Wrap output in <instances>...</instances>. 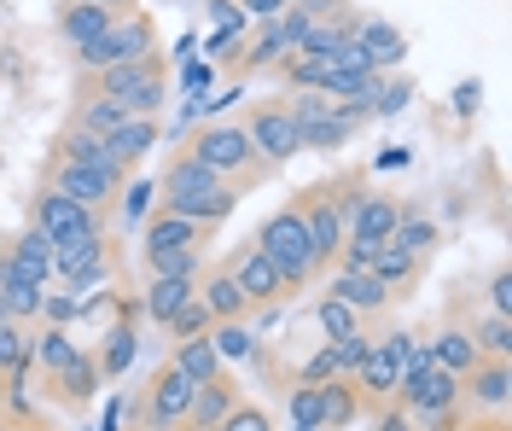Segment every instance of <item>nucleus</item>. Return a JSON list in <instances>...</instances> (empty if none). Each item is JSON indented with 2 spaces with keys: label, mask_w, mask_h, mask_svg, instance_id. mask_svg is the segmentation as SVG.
<instances>
[{
  "label": "nucleus",
  "mask_w": 512,
  "mask_h": 431,
  "mask_svg": "<svg viewBox=\"0 0 512 431\" xmlns=\"http://www.w3.org/2000/svg\"><path fill=\"white\" fill-rule=\"evenodd\" d=\"M181 152H187V158H198V164H210L227 187L239 193V199H245V193H256L262 181H274V169L256 158V146H251V134H245V123H239V117H222V123H198V129H187Z\"/></svg>",
  "instance_id": "f257e3e1"
},
{
  "label": "nucleus",
  "mask_w": 512,
  "mask_h": 431,
  "mask_svg": "<svg viewBox=\"0 0 512 431\" xmlns=\"http://www.w3.org/2000/svg\"><path fill=\"white\" fill-rule=\"evenodd\" d=\"M76 94L117 100L123 117H158L163 100H169V65H163V53H152V59H128V65L111 70H82Z\"/></svg>",
  "instance_id": "f03ea898"
},
{
  "label": "nucleus",
  "mask_w": 512,
  "mask_h": 431,
  "mask_svg": "<svg viewBox=\"0 0 512 431\" xmlns=\"http://www.w3.org/2000/svg\"><path fill=\"white\" fill-rule=\"evenodd\" d=\"M256 251L274 263V274L286 280V292H309L320 280V263H315V245H309V228H303V210L297 199H286V210H274L251 239Z\"/></svg>",
  "instance_id": "7ed1b4c3"
},
{
  "label": "nucleus",
  "mask_w": 512,
  "mask_h": 431,
  "mask_svg": "<svg viewBox=\"0 0 512 431\" xmlns=\"http://www.w3.org/2000/svg\"><path fill=\"white\" fill-rule=\"evenodd\" d=\"M158 53V24H152V12H117L111 18V30L94 35L88 47H76V65L82 70H111V65H128V59H152Z\"/></svg>",
  "instance_id": "20e7f679"
},
{
  "label": "nucleus",
  "mask_w": 512,
  "mask_h": 431,
  "mask_svg": "<svg viewBox=\"0 0 512 431\" xmlns=\"http://www.w3.org/2000/svg\"><path fill=\"white\" fill-rule=\"evenodd\" d=\"M245 134H251V146H256V158L268 169H286L297 152H303V140H297V123H291V111L286 100H256L245 105Z\"/></svg>",
  "instance_id": "39448f33"
},
{
  "label": "nucleus",
  "mask_w": 512,
  "mask_h": 431,
  "mask_svg": "<svg viewBox=\"0 0 512 431\" xmlns=\"http://www.w3.org/2000/svg\"><path fill=\"white\" fill-rule=\"evenodd\" d=\"M390 402H396V408H408V414L454 408V402H460V379L431 362V350H414V362L402 367V379H396V397H390Z\"/></svg>",
  "instance_id": "423d86ee"
},
{
  "label": "nucleus",
  "mask_w": 512,
  "mask_h": 431,
  "mask_svg": "<svg viewBox=\"0 0 512 431\" xmlns=\"http://www.w3.org/2000/svg\"><path fill=\"white\" fill-rule=\"evenodd\" d=\"M30 228H41L47 239H53V251H59V245H70V239H99V233H105V216L82 210L76 199H64V193H53V187H41V193L30 199Z\"/></svg>",
  "instance_id": "0eeeda50"
},
{
  "label": "nucleus",
  "mask_w": 512,
  "mask_h": 431,
  "mask_svg": "<svg viewBox=\"0 0 512 431\" xmlns=\"http://www.w3.org/2000/svg\"><path fill=\"white\" fill-rule=\"evenodd\" d=\"M187 402H192V385L175 373V367L163 362L152 379H146V391H140V420H134V431H181V420H187Z\"/></svg>",
  "instance_id": "6e6552de"
},
{
  "label": "nucleus",
  "mask_w": 512,
  "mask_h": 431,
  "mask_svg": "<svg viewBox=\"0 0 512 431\" xmlns=\"http://www.w3.org/2000/svg\"><path fill=\"white\" fill-rule=\"evenodd\" d=\"M297 210H303V228H309V245H315V263L320 274L338 263V251H344V216H338V204H332V187L315 181V187H303L297 193Z\"/></svg>",
  "instance_id": "1a4fd4ad"
},
{
  "label": "nucleus",
  "mask_w": 512,
  "mask_h": 431,
  "mask_svg": "<svg viewBox=\"0 0 512 431\" xmlns=\"http://www.w3.org/2000/svg\"><path fill=\"white\" fill-rule=\"evenodd\" d=\"M222 268L233 274V286H239V298L251 303V315H256V309H274L280 298H291V292H286V280L274 274V263H268V257L256 251L251 239H245V245H239V251H233V257H227Z\"/></svg>",
  "instance_id": "9d476101"
},
{
  "label": "nucleus",
  "mask_w": 512,
  "mask_h": 431,
  "mask_svg": "<svg viewBox=\"0 0 512 431\" xmlns=\"http://www.w3.org/2000/svg\"><path fill=\"white\" fill-rule=\"evenodd\" d=\"M53 280L64 286H76V292H94L111 280V239L99 233V239H70L53 251Z\"/></svg>",
  "instance_id": "9b49d317"
},
{
  "label": "nucleus",
  "mask_w": 512,
  "mask_h": 431,
  "mask_svg": "<svg viewBox=\"0 0 512 431\" xmlns=\"http://www.w3.org/2000/svg\"><path fill=\"white\" fill-rule=\"evenodd\" d=\"M47 187L64 193V199H76L82 210H94V216H111L128 181L117 187V181H105V175H94V169H82V164H47Z\"/></svg>",
  "instance_id": "f8f14e48"
},
{
  "label": "nucleus",
  "mask_w": 512,
  "mask_h": 431,
  "mask_svg": "<svg viewBox=\"0 0 512 431\" xmlns=\"http://www.w3.org/2000/svg\"><path fill=\"white\" fill-rule=\"evenodd\" d=\"M507 397H512V362H489L483 356L466 379H460V408L478 420V414H507Z\"/></svg>",
  "instance_id": "ddd939ff"
},
{
  "label": "nucleus",
  "mask_w": 512,
  "mask_h": 431,
  "mask_svg": "<svg viewBox=\"0 0 512 431\" xmlns=\"http://www.w3.org/2000/svg\"><path fill=\"white\" fill-rule=\"evenodd\" d=\"M140 245H187V251H210V245H216V228L158 204V210L140 222Z\"/></svg>",
  "instance_id": "4468645a"
},
{
  "label": "nucleus",
  "mask_w": 512,
  "mask_h": 431,
  "mask_svg": "<svg viewBox=\"0 0 512 431\" xmlns=\"http://www.w3.org/2000/svg\"><path fill=\"white\" fill-rule=\"evenodd\" d=\"M367 344H373L367 332H350V338H326V344H320L315 356L303 362V385H326V379H350V373H355V362L367 356Z\"/></svg>",
  "instance_id": "2eb2a0df"
},
{
  "label": "nucleus",
  "mask_w": 512,
  "mask_h": 431,
  "mask_svg": "<svg viewBox=\"0 0 512 431\" xmlns=\"http://www.w3.org/2000/svg\"><path fill=\"white\" fill-rule=\"evenodd\" d=\"M47 391H53V402H64V408H88L94 391H99V356L70 350V362L47 373Z\"/></svg>",
  "instance_id": "dca6fc26"
},
{
  "label": "nucleus",
  "mask_w": 512,
  "mask_h": 431,
  "mask_svg": "<svg viewBox=\"0 0 512 431\" xmlns=\"http://www.w3.org/2000/svg\"><path fill=\"white\" fill-rule=\"evenodd\" d=\"M239 402H245V397H239V385H233L227 373H222V379H210V385H192V402H187L181 431H216Z\"/></svg>",
  "instance_id": "f3484780"
},
{
  "label": "nucleus",
  "mask_w": 512,
  "mask_h": 431,
  "mask_svg": "<svg viewBox=\"0 0 512 431\" xmlns=\"http://www.w3.org/2000/svg\"><path fill=\"white\" fill-rule=\"evenodd\" d=\"M0 298L12 309V321H30V315H41V303H47V286H41L6 245H0Z\"/></svg>",
  "instance_id": "a211bd4d"
},
{
  "label": "nucleus",
  "mask_w": 512,
  "mask_h": 431,
  "mask_svg": "<svg viewBox=\"0 0 512 431\" xmlns=\"http://www.w3.org/2000/svg\"><path fill=\"white\" fill-rule=\"evenodd\" d=\"M326 298L350 303L355 315H379V309H390V292H384L367 268H326Z\"/></svg>",
  "instance_id": "6ab92c4d"
},
{
  "label": "nucleus",
  "mask_w": 512,
  "mask_h": 431,
  "mask_svg": "<svg viewBox=\"0 0 512 431\" xmlns=\"http://www.w3.org/2000/svg\"><path fill=\"white\" fill-rule=\"evenodd\" d=\"M53 164H82V169H94V175H105V181H117V187L128 181V169L111 164L105 140H94V134H82V129H70V123H64V134L53 140Z\"/></svg>",
  "instance_id": "aec40b11"
},
{
  "label": "nucleus",
  "mask_w": 512,
  "mask_h": 431,
  "mask_svg": "<svg viewBox=\"0 0 512 431\" xmlns=\"http://www.w3.org/2000/svg\"><path fill=\"white\" fill-rule=\"evenodd\" d=\"M361 414H367V402H361V391H355L350 379L315 385V431H350Z\"/></svg>",
  "instance_id": "412c9836"
},
{
  "label": "nucleus",
  "mask_w": 512,
  "mask_h": 431,
  "mask_svg": "<svg viewBox=\"0 0 512 431\" xmlns=\"http://www.w3.org/2000/svg\"><path fill=\"white\" fill-rule=\"evenodd\" d=\"M350 35L361 41V47H367V59H373V70H396L402 59H408V35L396 30L390 18H373V12L361 18V12H355Z\"/></svg>",
  "instance_id": "4be33fe9"
},
{
  "label": "nucleus",
  "mask_w": 512,
  "mask_h": 431,
  "mask_svg": "<svg viewBox=\"0 0 512 431\" xmlns=\"http://www.w3.org/2000/svg\"><path fill=\"white\" fill-rule=\"evenodd\" d=\"M198 303L210 309V321H251V303L239 298V286H233V274L222 263L216 268L204 263V274H198Z\"/></svg>",
  "instance_id": "5701e85b"
},
{
  "label": "nucleus",
  "mask_w": 512,
  "mask_h": 431,
  "mask_svg": "<svg viewBox=\"0 0 512 431\" xmlns=\"http://www.w3.org/2000/svg\"><path fill=\"white\" fill-rule=\"evenodd\" d=\"M152 146H158V117H123L117 129L105 134V152H111L117 169H134Z\"/></svg>",
  "instance_id": "b1692460"
},
{
  "label": "nucleus",
  "mask_w": 512,
  "mask_h": 431,
  "mask_svg": "<svg viewBox=\"0 0 512 431\" xmlns=\"http://www.w3.org/2000/svg\"><path fill=\"white\" fill-rule=\"evenodd\" d=\"M169 367H175L187 385H210V379H222L227 373V362L216 356V344H210V332H204V338H175Z\"/></svg>",
  "instance_id": "393cba45"
},
{
  "label": "nucleus",
  "mask_w": 512,
  "mask_h": 431,
  "mask_svg": "<svg viewBox=\"0 0 512 431\" xmlns=\"http://www.w3.org/2000/svg\"><path fill=\"white\" fill-rule=\"evenodd\" d=\"M140 268L146 280H192L204 274V251H187V245H140Z\"/></svg>",
  "instance_id": "a878e982"
},
{
  "label": "nucleus",
  "mask_w": 512,
  "mask_h": 431,
  "mask_svg": "<svg viewBox=\"0 0 512 431\" xmlns=\"http://www.w3.org/2000/svg\"><path fill=\"white\" fill-rule=\"evenodd\" d=\"M111 18H117L111 6H94V0H64V12H59V35L70 41V53H76V47H88L94 35L111 30Z\"/></svg>",
  "instance_id": "bb28decb"
},
{
  "label": "nucleus",
  "mask_w": 512,
  "mask_h": 431,
  "mask_svg": "<svg viewBox=\"0 0 512 431\" xmlns=\"http://www.w3.org/2000/svg\"><path fill=\"white\" fill-rule=\"evenodd\" d=\"M192 280H146V292H140V315L152 321V327H169L181 309L192 303Z\"/></svg>",
  "instance_id": "cd10ccee"
},
{
  "label": "nucleus",
  "mask_w": 512,
  "mask_h": 431,
  "mask_svg": "<svg viewBox=\"0 0 512 431\" xmlns=\"http://www.w3.org/2000/svg\"><path fill=\"white\" fill-rule=\"evenodd\" d=\"M425 350H431V362L443 367V373H454V379H466V373H472V367L483 362L478 344H472V332H466V327H443L437 338H431V344H425Z\"/></svg>",
  "instance_id": "c85d7f7f"
},
{
  "label": "nucleus",
  "mask_w": 512,
  "mask_h": 431,
  "mask_svg": "<svg viewBox=\"0 0 512 431\" xmlns=\"http://www.w3.org/2000/svg\"><path fill=\"white\" fill-rule=\"evenodd\" d=\"M437 222L425 216V210H414V204H402V222H396V233H390V245L396 251H408V257H419V263H431V251H437Z\"/></svg>",
  "instance_id": "c756f323"
},
{
  "label": "nucleus",
  "mask_w": 512,
  "mask_h": 431,
  "mask_svg": "<svg viewBox=\"0 0 512 431\" xmlns=\"http://www.w3.org/2000/svg\"><path fill=\"white\" fill-rule=\"evenodd\" d=\"M123 123V105L117 100H94V94H76V105H70V129L94 134V140H105V134Z\"/></svg>",
  "instance_id": "7c9ffc66"
},
{
  "label": "nucleus",
  "mask_w": 512,
  "mask_h": 431,
  "mask_svg": "<svg viewBox=\"0 0 512 431\" xmlns=\"http://www.w3.org/2000/svg\"><path fill=\"white\" fill-rule=\"evenodd\" d=\"M419 257H408V251H396V245H379V257H373V268H367V274H373V280H379L384 292H390V298H396V292H402V286H414L419 280Z\"/></svg>",
  "instance_id": "2f4dec72"
},
{
  "label": "nucleus",
  "mask_w": 512,
  "mask_h": 431,
  "mask_svg": "<svg viewBox=\"0 0 512 431\" xmlns=\"http://www.w3.org/2000/svg\"><path fill=\"white\" fill-rule=\"evenodd\" d=\"M6 251H12L18 263L30 268V274L41 280V286L53 280V239H47L41 228H30V222H24V233H18V239H6Z\"/></svg>",
  "instance_id": "473e14b6"
},
{
  "label": "nucleus",
  "mask_w": 512,
  "mask_h": 431,
  "mask_svg": "<svg viewBox=\"0 0 512 431\" xmlns=\"http://www.w3.org/2000/svg\"><path fill=\"white\" fill-rule=\"evenodd\" d=\"M472 332V344H478V356H489V362H512V315H478V327Z\"/></svg>",
  "instance_id": "72a5a7b5"
},
{
  "label": "nucleus",
  "mask_w": 512,
  "mask_h": 431,
  "mask_svg": "<svg viewBox=\"0 0 512 431\" xmlns=\"http://www.w3.org/2000/svg\"><path fill=\"white\" fill-rule=\"evenodd\" d=\"M24 367H30V332H24V321H0V373L12 391H18Z\"/></svg>",
  "instance_id": "f704fd0d"
},
{
  "label": "nucleus",
  "mask_w": 512,
  "mask_h": 431,
  "mask_svg": "<svg viewBox=\"0 0 512 431\" xmlns=\"http://www.w3.org/2000/svg\"><path fill=\"white\" fill-rule=\"evenodd\" d=\"M350 24H355V18H344V24H332V18H315L297 53H309V59H326V65H332V59H338V47L350 41Z\"/></svg>",
  "instance_id": "c9c22d12"
},
{
  "label": "nucleus",
  "mask_w": 512,
  "mask_h": 431,
  "mask_svg": "<svg viewBox=\"0 0 512 431\" xmlns=\"http://www.w3.org/2000/svg\"><path fill=\"white\" fill-rule=\"evenodd\" d=\"M297 140H303V152H344L355 140V129L332 111V117H320V123H309V129H297Z\"/></svg>",
  "instance_id": "e433bc0d"
},
{
  "label": "nucleus",
  "mask_w": 512,
  "mask_h": 431,
  "mask_svg": "<svg viewBox=\"0 0 512 431\" xmlns=\"http://www.w3.org/2000/svg\"><path fill=\"white\" fill-rule=\"evenodd\" d=\"M408 100H414V82L396 76V70H384L379 94H373V117H396V111H408Z\"/></svg>",
  "instance_id": "4c0bfd02"
},
{
  "label": "nucleus",
  "mask_w": 512,
  "mask_h": 431,
  "mask_svg": "<svg viewBox=\"0 0 512 431\" xmlns=\"http://www.w3.org/2000/svg\"><path fill=\"white\" fill-rule=\"evenodd\" d=\"M210 344H216L222 362H245V356H251V327H245V321H216V327H210Z\"/></svg>",
  "instance_id": "58836bf2"
},
{
  "label": "nucleus",
  "mask_w": 512,
  "mask_h": 431,
  "mask_svg": "<svg viewBox=\"0 0 512 431\" xmlns=\"http://www.w3.org/2000/svg\"><path fill=\"white\" fill-rule=\"evenodd\" d=\"M320 332L326 338H350V332H361V315H355L350 303H338V298H320Z\"/></svg>",
  "instance_id": "ea45409f"
},
{
  "label": "nucleus",
  "mask_w": 512,
  "mask_h": 431,
  "mask_svg": "<svg viewBox=\"0 0 512 431\" xmlns=\"http://www.w3.org/2000/svg\"><path fill=\"white\" fill-rule=\"evenodd\" d=\"M70 350H76V344H70V338H64L59 327H53V332H41V338H30V356L41 362V373L64 367V362H70Z\"/></svg>",
  "instance_id": "a19ab883"
},
{
  "label": "nucleus",
  "mask_w": 512,
  "mask_h": 431,
  "mask_svg": "<svg viewBox=\"0 0 512 431\" xmlns=\"http://www.w3.org/2000/svg\"><path fill=\"white\" fill-rule=\"evenodd\" d=\"M128 362H134V332L117 327L111 332V344H105V356H99V379H117Z\"/></svg>",
  "instance_id": "79ce46f5"
},
{
  "label": "nucleus",
  "mask_w": 512,
  "mask_h": 431,
  "mask_svg": "<svg viewBox=\"0 0 512 431\" xmlns=\"http://www.w3.org/2000/svg\"><path fill=\"white\" fill-rule=\"evenodd\" d=\"M414 431H472V414L454 402V408H431V414H414Z\"/></svg>",
  "instance_id": "37998d69"
},
{
  "label": "nucleus",
  "mask_w": 512,
  "mask_h": 431,
  "mask_svg": "<svg viewBox=\"0 0 512 431\" xmlns=\"http://www.w3.org/2000/svg\"><path fill=\"white\" fill-rule=\"evenodd\" d=\"M210 327H216V321H210V309L198 303V292H192V303L175 315V321H169V332H175V338H204Z\"/></svg>",
  "instance_id": "c03bdc74"
},
{
  "label": "nucleus",
  "mask_w": 512,
  "mask_h": 431,
  "mask_svg": "<svg viewBox=\"0 0 512 431\" xmlns=\"http://www.w3.org/2000/svg\"><path fill=\"white\" fill-rule=\"evenodd\" d=\"M216 431H274V420H268V408H262V402H239Z\"/></svg>",
  "instance_id": "a18cd8bd"
},
{
  "label": "nucleus",
  "mask_w": 512,
  "mask_h": 431,
  "mask_svg": "<svg viewBox=\"0 0 512 431\" xmlns=\"http://www.w3.org/2000/svg\"><path fill=\"white\" fill-rule=\"evenodd\" d=\"M123 210H128V222H146V216H152V210H158V187H152V181H128L123 187Z\"/></svg>",
  "instance_id": "49530a36"
},
{
  "label": "nucleus",
  "mask_w": 512,
  "mask_h": 431,
  "mask_svg": "<svg viewBox=\"0 0 512 431\" xmlns=\"http://www.w3.org/2000/svg\"><path fill=\"white\" fill-rule=\"evenodd\" d=\"M332 70H350V76H379V70H373V59H367V47H361V41H344V47H338V59H332Z\"/></svg>",
  "instance_id": "de8ad7c7"
},
{
  "label": "nucleus",
  "mask_w": 512,
  "mask_h": 431,
  "mask_svg": "<svg viewBox=\"0 0 512 431\" xmlns=\"http://www.w3.org/2000/svg\"><path fill=\"white\" fill-rule=\"evenodd\" d=\"M291 426L303 431H315V385H303V379H297V385H291Z\"/></svg>",
  "instance_id": "09e8293b"
},
{
  "label": "nucleus",
  "mask_w": 512,
  "mask_h": 431,
  "mask_svg": "<svg viewBox=\"0 0 512 431\" xmlns=\"http://www.w3.org/2000/svg\"><path fill=\"white\" fill-rule=\"evenodd\" d=\"M489 309L495 315H512V268H495L489 274Z\"/></svg>",
  "instance_id": "8fccbe9b"
},
{
  "label": "nucleus",
  "mask_w": 512,
  "mask_h": 431,
  "mask_svg": "<svg viewBox=\"0 0 512 431\" xmlns=\"http://www.w3.org/2000/svg\"><path fill=\"white\" fill-rule=\"evenodd\" d=\"M373 431H414V414L396 408V402H384V408H373Z\"/></svg>",
  "instance_id": "3c124183"
},
{
  "label": "nucleus",
  "mask_w": 512,
  "mask_h": 431,
  "mask_svg": "<svg viewBox=\"0 0 512 431\" xmlns=\"http://www.w3.org/2000/svg\"><path fill=\"white\" fill-rule=\"evenodd\" d=\"M309 18H332V24H344V18H355V6L350 0H297Z\"/></svg>",
  "instance_id": "603ef678"
},
{
  "label": "nucleus",
  "mask_w": 512,
  "mask_h": 431,
  "mask_svg": "<svg viewBox=\"0 0 512 431\" xmlns=\"http://www.w3.org/2000/svg\"><path fill=\"white\" fill-rule=\"evenodd\" d=\"M233 6H239L245 18H256V24H268V18H280V12H286L291 0H233Z\"/></svg>",
  "instance_id": "864d4df0"
},
{
  "label": "nucleus",
  "mask_w": 512,
  "mask_h": 431,
  "mask_svg": "<svg viewBox=\"0 0 512 431\" xmlns=\"http://www.w3.org/2000/svg\"><path fill=\"white\" fill-rule=\"evenodd\" d=\"M94 6H111V12H128V6H134V0H94Z\"/></svg>",
  "instance_id": "5fc2aeb1"
},
{
  "label": "nucleus",
  "mask_w": 512,
  "mask_h": 431,
  "mask_svg": "<svg viewBox=\"0 0 512 431\" xmlns=\"http://www.w3.org/2000/svg\"><path fill=\"white\" fill-rule=\"evenodd\" d=\"M0 402H12V385H6V379H0Z\"/></svg>",
  "instance_id": "6e6d98bb"
},
{
  "label": "nucleus",
  "mask_w": 512,
  "mask_h": 431,
  "mask_svg": "<svg viewBox=\"0 0 512 431\" xmlns=\"http://www.w3.org/2000/svg\"><path fill=\"white\" fill-rule=\"evenodd\" d=\"M6 414H12V402H0V426H6Z\"/></svg>",
  "instance_id": "4d7b16f0"
},
{
  "label": "nucleus",
  "mask_w": 512,
  "mask_h": 431,
  "mask_svg": "<svg viewBox=\"0 0 512 431\" xmlns=\"http://www.w3.org/2000/svg\"><path fill=\"white\" fill-rule=\"evenodd\" d=\"M0 321H12V309H6V298H0Z\"/></svg>",
  "instance_id": "13d9d810"
},
{
  "label": "nucleus",
  "mask_w": 512,
  "mask_h": 431,
  "mask_svg": "<svg viewBox=\"0 0 512 431\" xmlns=\"http://www.w3.org/2000/svg\"><path fill=\"white\" fill-rule=\"evenodd\" d=\"M0 379H6V373H0Z\"/></svg>",
  "instance_id": "bf43d9fd"
},
{
  "label": "nucleus",
  "mask_w": 512,
  "mask_h": 431,
  "mask_svg": "<svg viewBox=\"0 0 512 431\" xmlns=\"http://www.w3.org/2000/svg\"><path fill=\"white\" fill-rule=\"evenodd\" d=\"M6 420H12V414H6Z\"/></svg>",
  "instance_id": "052dcab7"
},
{
  "label": "nucleus",
  "mask_w": 512,
  "mask_h": 431,
  "mask_svg": "<svg viewBox=\"0 0 512 431\" xmlns=\"http://www.w3.org/2000/svg\"><path fill=\"white\" fill-rule=\"evenodd\" d=\"M303 431H309V426H303Z\"/></svg>",
  "instance_id": "680f3d73"
},
{
  "label": "nucleus",
  "mask_w": 512,
  "mask_h": 431,
  "mask_svg": "<svg viewBox=\"0 0 512 431\" xmlns=\"http://www.w3.org/2000/svg\"><path fill=\"white\" fill-rule=\"evenodd\" d=\"M140 431H146V426H140Z\"/></svg>",
  "instance_id": "e2e57ef3"
}]
</instances>
